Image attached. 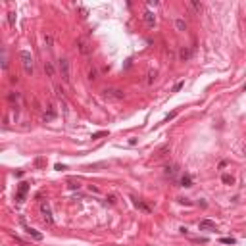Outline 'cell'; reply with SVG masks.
<instances>
[{"mask_svg": "<svg viewBox=\"0 0 246 246\" xmlns=\"http://www.w3.org/2000/svg\"><path fill=\"white\" fill-rule=\"evenodd\" d=\"M19 58H21V65H23V69H25L27 75H33L35 71V64H33V56L29 50H21L19 52Z\"/></svg>", "mask_w": 246, "mask_h": 246, "instance_id": "cell-1", "label": "cell"}, {"mask_svg": "<svg viewBox=\"0 0 246 246\" xmlns=\"http://www.w3.org/2000/svg\"><path fill=\"white\" fill-rule=\"evenodd\" d=\"M123 96H125V92L121 89H116V87H108V89L102 91L104 100H123Z\"/></svg>", "mask_w": 246, "mask_h": 246, "instance_id": "cell-2", "label": "cell"}, {"mask_svg": "<svg viewBox=\"0 0 246 246\" xmlns=\"http://www.w3.org/2000/svg\"><path fill=\"white\" fill-rule=\"evenodd\" d=\"M39 210H40V215H42V219L50 225V223H54V217H52V210H50V202L48 200H40L39 204Z\"/></svg>", "mask_w": 246, "mask_h": 246, "instance_id": "cell-3", "label": "cell"}, {"mask_svg": "<svg viewBox=\"0 0 246 246\" xmlns=\"http://www.w3.org/2000/svg\"><path fill=\"white\" fill-rule=\"evenodd\" d=\"M58 67H60V73H62V79L67 83V81H69V62L65 58H62L58 62Z\"/></svg>", "mask_w": 246, "mask_h": 246, "instance_id": "cell-4", "label": "cell"}, {"mask_svg": "<svg viewBox=\"0 0 246 246\" xmlns=\"http://www.w3.org/2000/svg\"><path fill=\"white\" fill-rule=\"evenodd\" d=\"M77 48H79V52H81L83 56H89V54H91V44H89V40L85 39V37H79L77 39Z\"/></svg>", "mask_w": 246, "mask_h": 246, "instance_id": "cell-5", "label": "cell"}, {"mask_svg": "<svg viewBox=\"0 0 246 246\" xmlns=\"http://www.w3.org/2000/svg\"><path fill=\"white\" fill-rule=\"evenodd\" d=\"M27 190H29V183H21L19 188H17V194H15V202H17V204H21V202L25 200Z\"/></svg>", "mask_w": 246, "mask_h": 246, "instance_id": "cell-6", "label": "cell"}, {"mask_svg": "<svg viewBox=\"0 0 246 246\" xmlns=\"http://www.w3.org/2000/svg\"><path fill=\"white\" fill-rule=\"evenodd\" d=\"M21 225L25 227V231H27L29 235H31V237H33L35 240H42V233H39L37 229H33V227H29V225L25 223V219H21Z\"/></svg>", "mask_w": 246, "mask_h": 246, "instance_id": "cell-7", "label": "cell"}, {"mask_svg": "<svg viewBox=\"0 0 246 246\" xmlns=\"http://www.w3.org/2000/svg\"><path fill=\"white\" fill-rule=\"evenodd\" d=\"M198 227H200V231H215V221L202 219L200 223H198Z\"/></svg>", "mask_w": 246, "mask_h": 246, "instance_id": "cell-8", "label": "cell"}, {"mask_svg": "<svg viewBox=\"0 0 246 246\" xmlns=\"http://www.w3.org/2000/svg\"><path fill=\"white\" fill-rule=\"evenodd\" d=\"M163 171H165V175H167V177H175V175H177V171H179V167H177L175 163H167V165L163 167Z\"/></svg>", "mask_w": 246, "mask_h": 246, "instance_id": "cell-9", "label": "cell"}, {"mask_svg": "<svg viewBox=\"0 0 246 246\" xmlns=\"http://www.w3.org/2000/svg\"><path fill=\"white\" fill-rule=\"evenodd\" d=\"M144 23L148 27H154L156 25V15L152 12H144Z\"/></svg>", "mask_w": 246, "mask_h": 246, "instance_id": "cell-10", "label": "cell"}, {"mask_svg": "<svg viewBox=\"0 0 246 246\" xmlns=\"http://www.w3.org/2000/svg\"><path fill=\"white\" fill-rule=\"evenodd\" d=\"M181 187H192V177L188 173L181 175Z\"/></svg>", "mask_w": 246, "mask_h": 246, "instance_id": "cell-11", "label": "cell"}, {"mask_svg": "<svg viewBox=\"0 0 246 246\" xmlns=\"http://www.w3.org/2000/svg\"><path fill=\"white\" fill-rule=\"evenodd\" d=\"M188 6H190V10H192V12H196V13H200V12H202V4L198 2V0H192Z\"/></svg>", "mask_w": 246, "mask_h": 246, "instance_id": "cell-12", "label": "cell"}, {"mask_svg": "<svg viewBox=\"0 0 246 246\" xmlns=\"http://www.w3.org/2000/svg\"><path fill=\"white\" fill-rule=\"evenodd\" d=\"M133 204H135L138 210H142V212H150V208L144 204V202H140V200H136V198H133Z\"/></svg>", "mask_w": 246, "mask_h": 246, "instance_id": "cell-13", "label": "cell"}, {"mask_svg": "<svg viewBox=\"0 0 246 246\" xmlns=\"http://www.w3.org/2000/svg\"><path fill=\"white\" fill-rule=\"evenodd\" d=\"M19 100V92H15V91H12V92H8V102L10 104H13V102H17Z\"/></svg>", "mask_w": 246, "mask_h": 246, "instance_id": "cell-14", "label": "cell"}, {"mask_svg": "<svg viewBox=\"0 0 246 246\" xmlns=\"http://www.w3.org/2000/svg\"><path fill=\"white\" fill-rule=\"evenodd\" d=\"M44 71L48 77H54V65L50 64V62H44Z\"/></svg>", "mask_w": 246, "mask_h": 246, "instance_id": "cell-15", "label": "cell"}, {"mask_svg": "<svg viewBox=\"0 0 246 246\" xmlns=\"http://www.w3.org/2000/svg\"><path fill=\"white\" fill-rule=\"evenodd\" d=\"M54 117H56V112H54V108L50 106V108H48V112L44 114V121H52Z\"/></svg>", "mask_w": 246, "mask_h": 246, "instance_id": "cell-16", "label": "cell"}, {"mask_svg": "<svg viewBox=\"0 0 246 246\" xmlns=\"http://www.w3.org/2000/svg\"><path fill=\"white\" fill-rule=\"evenodd\" d=\"M179 56H181V60H183V62H187V60L190 58V50H188V48H181Z\"/></svg>", "mask_w": 246, "mask_h": 246, "instance_id": "cell-17", "label": "cell"}, {"mask_svg": "<svg viewBox=\"0 0 246 246\" xmlns=\"http://www.w3.org/2000/svg\"><path fill=\"white\" fill-rule=\"evenodd\" d=\"M175 27H177V31H185V29H187V21L185 19H177L175 21Z\"/></svg>", "mask_w": 246, "mask_h": 246, "instance_id": "cell-18", "label": "cell"}, {"mask_svg": "<svg viewBox=\"0 0 246 246\" xmlns=\"http://www.w3.org/2000/svg\"><path fill=\"white\" fill-rule=\"evenodd\" d=\"M221 181L225 183V185H233V183H235V177H233V175H229V173H225L223 177H221Z\"/></svg>", "mask_w": 246, "mask_h": 246, "instance_id": "cell-19", "label": "cell"}, {"mask_svg": "<svg viewBox=\"0 0 246 246\" xmlns=\"http://www.w3.org/2000/svg\"><path fill=\"white\" fill-rule=\"evenodd\" d=\"M156 75H158V73H156V69H150V71H148V85H154Z\"/></svg>", "mask_w": 246, "mask_h": 246, "instance_id": "cell-20", "label": "cell"}, {"mask_svg": "<svg viewBox=\"0 0 246 246\" xmlns=\"http://www.w3.org/2000/svg\"><path fill=\"white\" fill-rule=\"evenodd\" d=\"M2 69H8V54H6V50H2Z\"/></svg>", "mask_w": 246, "mask_h": 246, "instance_id": "cell-21", "label": "cell"}, {"mask_svg": "<svg viewBox=\"0 0 246 246\" xmlns=\"http://www.w3.org/2000/svg\"><path fill=\"white\" fill-rule=\"evenodd\" d=\"M221 244H235V242H237V240L233 239V237H225V239H221L219 240Z\"/></svg>", "mask_w": 246, "mask_h": 246, "instance_id": "cell-22", "label": "cell"}, {"mask_svg": "<svg viewBox=\"0 0 246 246\" xmlns=\"http://www.w3.org/2000/svg\"><path fill=\"white\" fill-rule=\"evenodd\" d=\"M8 23H10V27H13V25H15V13H13V12H10V13H8Z\"/></svg>", "mask_w": 246, "mask_h": 246, "instance_id": "cell-23", "label": "cell"}, {"mask_svg": "<svg viewBox=\"0 0 246 246\" xmlns=\"http://www.w3.org/2000/svg\"><path fill=\"white\" fill-rule=\"evenodd\" d=\"M106 135H108V131H98V133H94L91 138H94V140H96V138H102V136H106Z\"/></svg>", "mask_w": 246, "mask_h": 246, "instance_id": "cell-24", "label": "cell"}, {"mask_svg": "<svg viewBox=\"0 0 246 246\" xmlns=\"http://www.w3.org/2000/svg\"><path fill=\"white\" fill-rule=\"evenodd\" d=\"M44 42H46V46H52V42H54V37H52V35H44Z\"/></svg>", "mask_w": 246, "mask_h": 246, "instance_id": "cell-25", "label": "cell"}, {"mask_svg": "<svg viewBox=\"0 0 246 246\" xmlns=\"http://www.w3.org/2000/svg\"><path fill=\"white\" fill-rule=\"evenodd\" d=\"M96 75H98V71L94 69V67H92L91 71H89V79H91V81H94V79H96Z\"/></svg>", "mask_w": 246, "mask_h": 246, "instance_id": "cell-26", "label": "cell"}, {"mask_svg": "<svg viewBox=\"0 0 246 246\" xmlns=\"http://www.w3.org/2000/svg\"><path fill=\"white\" fill-rule=\"evenodd\" d=\"M183 85H185V83H183V81H179V83H177V85L173 87V92H179V91L183 89Z\"/></svg>", "mask_w": 246, "mask_h": 246, "instance_id": "cell-27", "label": "cell"}, {"mask_svg": "<svg viewBox=\"0 0 246 246\" xmlns=\"http://www.w3.org/2000/svg\"><path fill=\"white\" fill-rule=\"evenodd\" d=\"M79 187H81V185H79V183H75V181L69 183V188H79Z\"/></svg>", "mask_w": 246, "mask_h": 246, "instance_id": "cell-28", "label": "cell"}, {"mask_svg": "<svg viewBox=\"0 0 246 246\" xmlns=\"http://www.w3.org/2000/svg\"><path fill=\"white\" fill-rule=\"evenodd\" d=\"M244 91H246V85H244Z\"/></svg>", "mask_w": 246, "mask_h": 246, "instance_id": "cell-29", "label": "cell"}]
</instances>
